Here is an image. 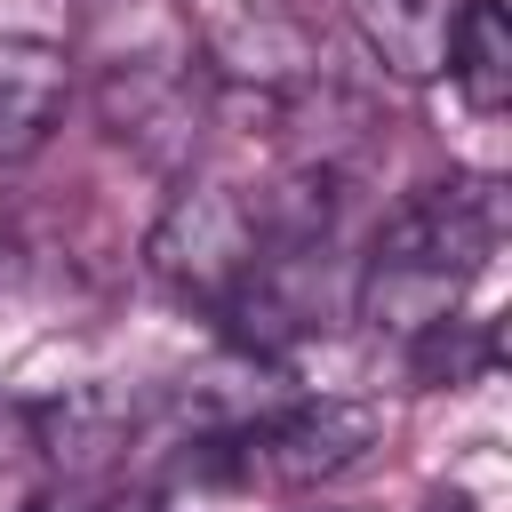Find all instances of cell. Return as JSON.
<instances>
[{
    "instance_id": "7",
    "label": "cell",
    "mask_w": 512,
    "mask_h": 512,
    "mask_svg": "<svg viewBox=\"0 0 512 512\" xmlns=\"http://www.w3.org/2000/svg\"><path fill=\"white\" fill-rule=\"evenodd\" d=\"M408 360H416V376L424 384H480L488 368H496V328L488 320H432L424 336H408Z\"/></svg>"
},
{
    "instance_id": "1",
    "label": "cell",
    "mask_w": 512,
    "mask_h": 512,
    "mask_svg": "<svg viewBox=\"0 0 512 512\" xmlns=\"http://www.w3.org/2000/svg\"><path fill=\"white\" fill-rule=\"evenodd\" d=\"M496 240H504V192L488 176L416 184L360 256V288H352L360 320L384 336H424L432 320H456Z\"/></svg>"
},
{
    "instance_id": "2",
    "label": "cell",
    "mask_w": 512,
    "mask_h": 512,
    "mask_svg": "<svg viewBox=\"0 0 512 512\" xmlns=\"http://www.w3.org/2000/svg\"><path fill=\"white\" fill-rule=\"evenodd\" d=\"M376 432H384V416L368 400H288V408L248 416L240 432L200 440V448H208V464L224 480H248V488L256 480L264 488H320V480L352 472L376 448Z\"/></svg>"
},
{
    "instance_id": "9",
    "label": "cell",
    "mask_w": 512,
    "mask_h": 512,
    "mask_svg": "<svg viewBox=\"0 0 512 512\" xmlns=\"http://www.w3.org/2000/svg\"><path fill=\"white\" fill-rule=\"evenodd\" d=\"M104 512H160V504H152V496H112Z\"/></svg>"
},
{
    "instance_id": "5",
    "label": "cell",
    "mask_w": 512,
    "mask_h": 512,
    "mask_svg": "<svg viewBox=\"0 0 512 512\" xmlns=\"http://www.w3.org/2000/svg\"><path fill=\"white\" fill-rule=\"evenodd\" d=\"M456 8H464V0H352V32H360V48H368L392 80L424 88V80L448 72Z\"/></svg>"
},
{
    "instance_id": "4",
    "label": "cell",
    "mask_w": 512,
    "mask_h": 512,
    "mask_svg": "<svg viewBox=\"0 0 512 512\" xmlns=\"http://www.w3.org/2000/svg\"><path fill=\"white\" fill-rule=\"evenodd\" d=\"M72 104V56L32 32H0V160H32Z\"/></svg>"
},
{
    "instance_id": "3",
    "label": "cell",
    "mask_w": 512,
    "mask_h": 512,
    "mask_svg": "<svg viewBox=\"0 0 512 512\" xmlns=\"http://www.w3.org/2000/svg\"><path fill=\"white\" fill-rule=\"evenodd\" d=\"M144 256H152V272H160L176 296L224 312V304L256 280V264H264V224L240 208V192L192 184V192L168 200V216L152 224V248H144Z\"/></svg>"
},
{
    "instance_id": "10",
    "label": "cell",
    "mask_w": 512,
    "mask_h": 512,
    "mask_svg": "<svg viewBox=\"0 0 512 512\" xmlns=\"http://www.w3.org/2000/svg\"><path fill=\"white\" fill-rule=\"evenodd\" d=\"M336 512H360V504H336Z\"/></svg>"
},
{
    "instance_id": "8",
    "label": "cell",
    "mask_w": 512,
    "mask_h": 512,
    "mask_svg": "<svg viewBox=\"0 0 512 512\" xmlns=\"http://www.w3.org/2000/svg\"><path fill=\"white\" fill-rule=\"evenodd\" d=\"M424 512H480V504H472L464 488H432V496H424Z\"/></svg>"
},
{
    "instance_id": "6",
    "label": "cell",
    "mask_w": 512,
    "mask_h": 512,
    "mask_svg": "<svg viewBox=\"0 0 512 512\" xmlns=\"http://www.w3.org/2000/svg\"><path fill=\"white\" fill-rule=\"evenodd\" d=\"M448 80L472 112H504L512 104V16L504 0H464L456 32H448Z\"/></svg>"
}]
</instances>
